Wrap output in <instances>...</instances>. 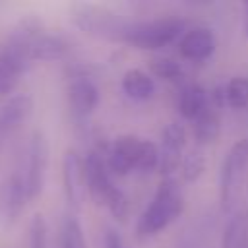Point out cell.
Masks as SVG:
<instances>
[{"mask_svg":"<svg viewBox=\"0 0 248 248\" xmlns=\"http://www.w3.org/2000/svg\"><path fill=\"white\" fill-rule=\"evenodd\" d=\"M103 244H105V248H124L122 246V238H120V234L114 229H107L105 231Z\"/></svg>","mask_w":248,"mask_h":248,"instance_id":"obj_25","label":"cell"},{"mask_svg":"<svg viewBox=\"0 0 248 248\" xmlns=\"http://www.w3.org/2000/svg\"><path fill=\"white\" fill-rule=\"evenodd\" d=\"M219 190L223 211L234 213L236 209L244 207L242 200L248 192V138L238 140L223 159Z\"/></svg>","mask_w":248,"mask_h":248,"instance_id":"obj_2","label":"cell"},{"mask_svg":"<svg viewBox=\"0 0 248 248\" xmlns=\"http://www.w3.org/2000/svg\"><path fill=\"white\" fill-rule=\"evenodd\" d=\"M62 248H87L81 225L76 217H66L62 223Z\"/></svg>","mask_w":248,"mask_h":248,"instance_id":"obj_22","label":"cell"},{"mask_svg":"<svg viewBox=\"0 0 248 248\" xmlns=\"http://www.w3.org/2000/svg\"><path fill=\"white\" fill-rule=\"evenodd\" d=\"M48 167V141L43 132L35 130L29 140V151H27V170H25V190L27 200H35L45 186Z\"/></svg>","mask_w":248,"mask_h":248,"instance_id":"obj_6","label":"cell"},{"mask_svg":"<svg viewBox=\"0 0 248 248\" xmlns=\"http://www.w3.org/2000/svg\"><path fill=\"white\" fill-rule=\"evenodd\" d=\"M209 105V93L200 83H188L180 89L178 95V112L186 120H196L203 110H207Z\"/></svg>","mask_w":248,"mask_h":248,"instance_id":"obj_13","label":"cell"},{"mask_svg":"<svg viewBox=\"0 0 248 248\" xmlns=\"http://www.w3.org/2000/svg\"><path fill=\"white\" fill-rule=\"evenodd\" d=\"M72 21L78 29L83 33L97 37V39H108V41H124V33L130 25V21H124L118 14L110 12L103 6H91V4H79L72 12Z\"/></svg>","mask_w":248,"mask_h":248,"instance_id":"obj_5","label":"cell"},{"mask_svg":"<svg viewBox=\"0 0 248 248\" xmlns=\"http://www.w3.org/2000/svg\"><path fill=\"white\" fill-rule=\"evenodd\" d=\"M33 110V99L31 95H16L8 99V103L0 108V128L10 134L16 128H19Z\"/></svg>","mask_w":248,"mask_h":248,"instance_id":"obj_14","label":"cell"},{"mask_svg":"<svg viewBox=\"0 0 248 248\" xmlns=\"http://www.w3.org/2000/svg\"><path fill=\"white\" fill-rule=\"evenodd\" d=\"M27 200L25 180L17 172H14L2 186H0V213L8 221H16L21 213Z\"/></svg>","mask_w":248,"mask_h":248,"instance_id":"obj_11","label":"cell"},{"mask_svg":"<svg viewBox=\"0 0 248 248\" xmlns=\"http://www.w3.org/2000/svg\"><path fill=\"white\" fill-rule=\"evenodd\" d=\"M62 188L72 209L79 211L85 198V165L76 149H68L62 157Z\"/></svg>","mask_w":248,"mask_h":248,"instance_id":"obj_7","label":"cell"},{"mask_svg":"<svg viewBox=\"0 0 248 248\" xmlns=\"http://www.w3.org/2000/svg\"><path fill=\"white\" fill-rule=\"evenodd\" d=\"M161 149L151 140H143L132 134L118 136L107 151L105 163L108 172L116 176H126L130 170L138 169L141 172H151L159 167Z\"/></svg>","mask_w":248,"mask_h":248,"instance_id":"obj_1","label":"cell"},{"mask_svg":"<svg viewBox=\"0 0 248 248\" xmlns=\"http://www.w3.org/2000/svg\"><path fill=\"white\" fill-rule=\"evenodd\" d=\"M149 70L155 78L170 81V83H178L182 79V66L172 60V58H153L149 62Z\"/></svg>","mask_w":248,"mask_h":248,"instance_id":"obj_20","label":"cell"},{"mask_svg":"<svg viewBox=\"0 0 248 248\" xmlns=\"http://www.w3.org/2000/svg\"><path fill=\"white\" fill-rule=\"evenodd\" d=\"M186 145V128L180 122H169L161 132V149L180 153Z\"/></svg>","mask_w":248,"mask_h":248,"instance_id":"obj_19","label":"cell"},{"mask_svg":"<svg viewBox=\"0 0 248 248\" xmlns=\"http://www.w3.org/2000/svg\"><path fill=\"white\" fill-rule=\"evenodd\" d=\"M105 207L110 211V215H112L116 221L126 223L128 213H130V202H128L126 194H124L120 188H116V186L112 188V192H110V194H108V198H107Z\"/></svg>","mask_w":248,"mask_h":248,"instance_id":"obj_24","label":"cell"},{"mask_svg":"<svg viewBox=\"0 0 248 248\" xmlns=\"http://www.w3.org/2000/svg\"><path fill=\"white\" fill-rule=\"evenodd\" d=\"M221 248H248V205L236 209L229 219L223 231Z\"/></svg>","mask_w":248,"mask_h":248,"instance_id":"obj_16","label":"cell"},{"mask_svg":"<svg viewBox=\"0 0 248 248\" xmlns=\"http://www.w3.org/2000/svg\"><path fill=\"white\" fill-rule=\"evenodd\" d=\"M68 103L76 118L83 120L99 105V89L87 76H76L68 85Z\"/></svg>","mask_w":248,"mask_h":248,"instance_id":"obj_9","label":"cell"},{"mask_svg":"<svg viewBox=\"0 0 248 248\" xmlns=\"http://www.w3.org/2000/svg\"><path fill=\"white\" fill-rule=\"evenodd\" d=\"M68 50H70V45L64 37L41 33L29 45V60H39V62L60 60L68 54Z\"/></svg>","mask_w":248,"mask_h":248,"instance_id":"obj_12","label":"cell"},{"mask_svg":"<svg viewBox=\"0 0 248 248\" xmlns=\"http://www.w3.org/2000/svg\"><path fill=\"white\" fill-rule=\"evenodd\" d=\"M184 209V198L174 182V178H163L153 200L143 209L138 221L140 236H153L167 229L174 219L180 217Z\"/></svg>","mask_w":248,"mask_h":248,"instance_id":"obj_3","label":"cell"},{"mask_svg":"<svg viewBox=\"0 0 248 248\" xmlns=\"http://www.w3.org/2000/svg\"><path fill=\"white\" fill-rule=\"evenodd\" d=\"M205 170V157L202 151L194 149L190 153H186L182 157V163H180V174H182V180L184 182H196Z\"/></svg>","mask_w":248,"mask_h":248,"instance_id":"obj_21","label":"cell"},{"mask_svg":"<svg viewBox=\"0 0 248 248\" xmlns=\"http://www.w3.org/2000/svg\"><path fill=\"white\" fill-rule=\"evenodd\" d=\"M85 165V188H87V196L91 198V202L95 205H103L107 203L108 194L112 192L114 184L110 180V172L107 169L105 157L99 151H89L83 159Z\"/></svg>","mask_w":248,"mask_h":248,"instance_id":"obj_8","label":"cell"},{"mask_svg":"<svg viewBox=\"0 0 248 248\" xmlns=\"http://www.w3.org/2000/svg\"><path fill=\"white\" fill-rule=\"evenodd\" d=\"M122 91L134 101H147L155 93V81L147 72L130 68L122 76Z\"/></svg>","mask_w":248,"mask_h":248,"instance_id":"obj_15","label":"cell"},{"mask_svg":"<svg viewBox=\"0 0 248 248\" xmlns=\"http://www.w3.org/2000/svg\"><path fill=\"white\" fill-rule=\"evenodd\" d=\"M29 248H46L48 244V225L43 213H33L29 221Z\"/></svg>","mask_w":248,"mask_h":248,"instance_id":"obj_23","label":"cell"},{"mask_svg":"<svg viewBox=\"0 0 248 248\" xmlns=\"http://www.w3.org/2000/svg\"><path fill=\"white\" fill-rule=\"evenodd\" d=\"M4 138H6V132L0 128V149H2V143H4Z\"/></svg>","mask_w":248,"mask_h":248,"instance_id":"obj_26","label":"cell"},{"mask_svg":"<svg viewBox=\"0 0 248 248\" xmlns=\"http://www.w3.org/2000/svg\"><path fill=\"white\" fill-rule=\"evenodd\" d=\"M182 35H184V21L176 17H165V19L130 23L122 43L136 46L140 50H159L167 45H172L178 37L182 39Z\"/></svg>","mask_w":248,"mask_h":248,"instance_id":"obj_4","label":"cell"},{"mask_svg":"<svg viewBox=\"0 0 248 248\" xmlns=\"http://www.w3.org/2000/svg\"><path fill=\"white\" fill-rule=\"evenodd\" d=\"M246 8H248V4H246ZM246 33H248V21H246Z\"/></svg>","mask_w":248,"mask_h":248,"instance_id":"obj_27","label":"cell"},{"mask_svg":"<svg viewBox=\"0 0 248 248\" xmlns=\"http://www.w3.org/2000/svg\"><path fill=\"white\" fill-rule=\"evenodd\" d=\"M225 99L227 105L234 110L246 108L248 107V78H232L225 85Z\"/></svg>","mask_w":248,"mask_h":248,"instance_id":"obj_18","label":"cell"},{"mask_svg":"<svg viewBox=\"0 0 248 248\" xmlns=\"http://www.w3.org/2000/svg\"><path fill=\"white\" fill-rule=\"evenodd\" d=\"M221 132V120L213 107L203 110L192 124V134L198 145H209L219 138Z\"/></svg>","mask_w":248,"mask_h":248,"instance_id":"obj_17","label":"cell"},{"mask_svg":"<svg viewBox=\"0 0 248 248\" xmlns=\"http://www.w3.org/2000/svg\"><path fill=\"white\" fill-rule=\"evenodd\" d=\"M215 52V35L207 27H194L178 41V54L186 60H205Z\"/></svg>","mask_w":248,"mask_h":248,"instance_id":"obj_10","label":"cell"}]
</instances>
